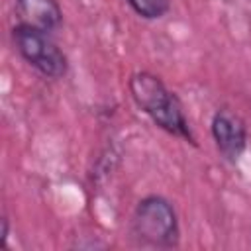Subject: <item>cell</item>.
Instances as JSON below:
<instances>
[{"mask_svg": "<svg viewBox=\"0 0 251 251\" xmlns=\"http://www.w3.org/2000/svg\"><path fill=\"white\" fill-rule=\"evenodd\" d=\"M129 92L135 104L161 129L192 141V133L184 118L180 100L161 82L159 76L151 73H135L129 78Z\"/></svg>", "mask_w": 251, "mask_h": 251, "instance_id": "obj_1", "label": "cell"}, {"mask_svg": "<svg viewBox=\"0 0 251 251\" xmlns=\"http://www.w3.org/2000/svg\"><path fill=\"white\" fill-rule=\"evenodd\" d=\"M135 235L155 247H173L178 241L176 212L163 196L143 198L133 212Z\"/></svg>", "mask_w": 251, "mask_h": 251, "instance_id": "obj_2", "label": "cell"}, {"mask_svg": "<svg viewBox=\"0 0 251 251\" xmlns=\"http://www.w3.org/2000/svg\"><path fill=\"white\" fill-rule=\"evenodd\" d=\"M14 43L18 53L41 75L49 78H59L67 73V59L63 51L51 41L47 31L18 24L14 27Z\"/></svg>", "mask_w": 251, "mask_h": 251, "instance_id": "obj_3", "label": "cell"}, {"mask_svg": "<svg viewBox=\"0 0 251 251\" xmlns=\"http://www.w3.org/2000/svg\"><path fill=\"white\" fill-rule=\"evenodd\" d=\"M212 137L216 141V147L231 161H235L247 145V129L243 120L229 112V110H218L212 118Z\"/></svg>", "mask_w": 251, "mask_h": 251, "instance_id": "obj_4", "label": "cell"}, {"mask_svg": "<svg viewBox=\"0 0 251 251\" xmlns=\"http://www.w3.org/2000/svg\"><path fill=\"white\" fill-rule=\"evenodd\" d=\"M20 24L31 25L41 31H53L59 27L63 14L57 0H16Z\"/></svg>", "mask_w": 251, "mask_h": 251, "instance_id": "obj_5", "label": "cell"}, {"mask_svg": "<svg viewBox=\"0 0 251 251\" xmlns=\"http://www.w3.org/2000/svg\"><path fill=\"white\" fill-rule=\"evenodd\" d=\"M129 4V8L145 18V20H157V18H163L169 8H171V2L169 0H126Z\"/></svg>", "mask_w": 251, "mask_h": 251, "instance_id": "obj_6", "label": "cell"}]
</instances>
